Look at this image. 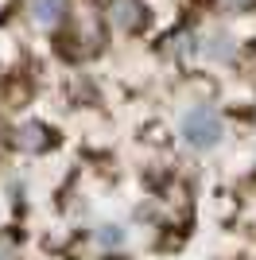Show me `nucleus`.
Listing matches in <instances>:
<instances>
[{"mask_svg": "<svg viewBox=\"0 0 256 260\" xmlns=\"http://www.w3.org/2000/svg\"><path fill=\"white\" fill-rule=\"evenodd\" d=\"M182 140L190 144V148H217V140H221V117H217V109L213 105H194L182 113Z\"/></svg>", "mask_w": 256, "mask_h": 260, "instance_id": "obj_1", "label": "nucleus"}, {"mask_svg": "<svg viewBox=\"0 0 256 260\" xmlns=\"http://www.w3.org/2000/svg\"><path fill=\"white\" fill-rule=\"evenodd\" d=\"M62 16V0H35V20L39 23H54Z\"/></svg>", "mask_w": 256, "mask_h": 260, "instance_id": "obj_2", "label": "nucleus"}, {"mask_svg": "<svg viewBox=\"0 0 256 260\" xmlns=\"http://www.w3.org/2000/svg\"><path fill=\"white\" fill-rule=\"evenodd\" d=\"M248 4H252V0H225V8H237V12L248 8Z\"/></svg>", "mask_w": 256, "mask_h": 260, "instance_id": "obj_3", "label": "nucleus"}]
</instances>
